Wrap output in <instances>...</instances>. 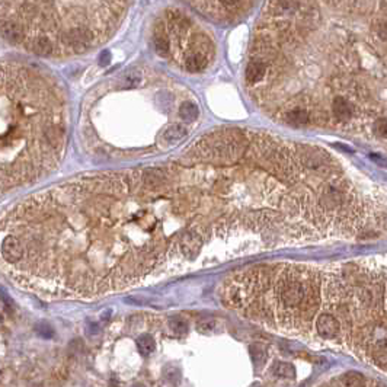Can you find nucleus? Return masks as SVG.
Here are the masks:
<instances>
[{
	"label": "nucleus",
	"instance_id": "obj_6",
	"mask_svg": "<svg viewBox=\"0 0 387 387\" xmlns=\"http://www.w3.org/2000/svg\"><path fill=\"white\" fill-rule=\"evenodd\" d=\"M266 73H268V65L265 64L262 60H259V59H254L246 67V73H245L246 83L249 86L258 85L259 82L263 80Z\"/></svg>",
	"mask_w": 387,
	"mask_h": 387
},
{
	"label": "nucleus",
	"instance_id": "obj_18",
	"mask_svg": "<svg viewBox=\"0 0 387 387\" xmlns=\"http://www.w3.org/2000/svg\"><path fill=\"white\" fill-rule=\"evenodd\" d=\"M108 63H109V53H107V51H105V53H102V54H101V64L105 65V64H108Z\"/></svg>",
	"mask_w": 387,
	"mask_h": 387
},
{
	"label": "nucleus",
	"instance_id": "obj_1",
	"mask_svg": "<svg viewBox=\"0 0 387 387\" xmlns=\"http://www.w3.org/2000/svg\"><path fill=\"white\" fill-rule=\"evenodd\" d=\"M67 141L57 85L26 65L0 64V196L53 172Z\"/></svg>",
	"mask_w": 387,
	"mask_h": 387
},
{
	"label": "nucleus",
	"instance_id": "obj_2",
	"mask_svg": "<svg viewBox=\"0 0 387 387\" xmlns=\"http://www.w3.org/2000/svg\"><path fill=\"white\" fill-rule=\"evenodd\" d=\"M316 332L322 339H338L342 336V324L333 312H322L316 316Z\"/></svg>",
	"mask_w": 387,
	"mask_h": 387
},
{
	"label": "nucleus",
	"instance_id": "obj_17",
	"mask_svg": "<svg viewBox=\"0 0 387 387\" xmlns=\"http://www.w3.org/2000/svg\"><path fill=\"white\" fill-rule=\"evenodd\" d=\"M376 129H377V132L385 138L386 137V132H387V129H386V120L385 118H382V120H379L377 121V126H376Z\"/></svg>",
	"mask_w": 387,
	"mask_h": 387
},
{
	"label": "nucleus",
	"instance_id": "obj_15",
	"mask_svg": "<svg viewBox=\"0 0 387 387\" xmlns=\"http://www.w3.org/2000/svg\"><path fill=\"white\" fill-rule=\"evenodd\" d=\"M169 326L175 333H185L188 330V322L182 318H173L169 322Z\"/></svg>",
	"mask_w": 387,
	"mask_h": 387
},
{
	"label": "nucleus",
	"instance_id": "obj_12",
	"mask_svg": "<svg viewBox=\"0 0 387 387\" xmlns=\"http://www.w3.org/2000/svg\"><path fill=\"white\" fill-rule=\"evenodd\" d=\"M272 373L280 379H294L296 377L294 367L288 364V363H275V366L272 368Z\"/></svg>",
	"mask_w": 387,
	"mask_h": 387
},
{
	"label": "nucleus",
	"instance_id": "obj_7",
	"mask_svg": "<svg viewBox=\"0 0 387 387\" xmlns=\"http://www.w3.org/2000/svg\"><path fill=\"white\" fill-rule=\"evenodd\" d=\"M208 54L202 53V51H191L190 54H187L185 57V68L191 73H198L202 71L207 65H208Z\"/></svg>",
	"mask_w": 387,
	"mask_h": 387
},
{
	"label": "nucleus",
	"instance_id": "obj_10",
	"mask_svg": "<svg viewBox=\"0 0 387 387\" xmlns=\"http://www.w3.org/2000/svg\"><path fill=\"white\" fill-rule=\"evenodd\" d=\"M137 348H138V351H140L143 355H150V354L154 352V349H156V342H154V339H153L151 335L144 333V335H141V336L137 339Z\"/></svg>",
	"mask_w": 387,
	"mask_h": 387
},
{
	"label": "nucleus",
	"instance_id": "obj_5",
	"mask_svg": "<svg viewBox=\"0 0 387 387\" xmlns=\"http://www.w3.org/2000/svg\"><path fill=\"white\" fill-rule=\"evenodd\" d=\"M332 114L338 121L348 123L354 117V105L344 96H335L332 101Z\"/></svg>",
	"mask_w": 387,
	"mask_h": 387
},
{
	"label": "nucleus",
	"instance_id": "obj_14",
	"mask_svg": "<svg viewBox=\"0 0 387 387\" xmlns=\"http://www.w3.org/2000/svg\"><path fill=\"white\" fill-rule=\"evenodd\" d=\"M342 385L345 386H366V377L360 373H348L342 379Z\"/></svg>",
	"mask_w": 387,
	"mask_h": 387
},
{
	"label": "nucleus",
	"instance_id": "obj_11",
	"mask_svg": "<svg viewBox=\"0 0 387 387\" xmlns=\"http://www.w3.org/2000/svg\"><path fill=\"white\" fill-rule=\"evenodd\" d=\"M179 117L187 121V123H191V121H195L196 117H198V108L194 102H184L181 108H179Z\"/></svg>",
	"mask_w": 387,
	"mask_h": 387
},
{
	"label": "nucleus",
	"instance_id": "obj_16",
	"mask_svg": "<svg viewBox=\"0 0 387 387\" xmlns=\"http://www.w3.org/2000/svg\"><path fill=\"white\" fill-rule=\"evenodd\" d=\"M215 327V322L211 321V319H205L202 322H198L196 324V329L201 330V332H208V330H213Z\"/></svg>",
	"mask_w": 387,
	"mask_h": 387
},
{
	"label": "nucleus",
	"instance_id": "obj_9",
	"mask_svg": "<svg viewBox=\"0 0 387 387\" xmlns=\"http://www.w3.org/2000/svg\"><path fill=\"white\" fill-rule=\"evenodd\" d=\"M187 129L181 124H172L162 132V140L166 144H175L187 135Z\"/></svg>",
	"mask_w": 387,
	"mask_h": 387
},
{
	"label": "nucleus",
	"instance_id": "obj_13",
	"mask_svg": "<svg viewBox=\"0 0 387 387\" xmlns=\"http://www.w3.org/2000/svg\"><path fill=\"white\" fill-rule=\"evenodd\" d=\"M154 48H156L157 54H160V56H163V57H168L169 50H171L169 40H168L163 34H157V35L154 37Z\"/></svg>",
	"mask_w": 387,
	"mask_h": 387
},
{
	"label": "nucleus",
	"instance_id": "obj_8",
	"mask_svg": "<svg viewBox=\"0 0 387 387\" xmlns=\"http://www.w3.org/2000/svg\"><path fill=\"white\" fill-rule=\"evenodd\" d=\"M284 120L293 126H306L310 121V114L304 108H293L285 112Z\"/></svg>",
	"mask_w": 387,
	"mask_h": 387
},
{
	"label": "nucleus",
	"instance_id": "obj_4",
	"mask_svg": "<svg viewBox=\"0 0 387 387\" xmlns=\"http://www.w3.org/2000/svg\"><path fill=\"white\" fill-rule=\"evenodd\" d=\"M23 45L26 50H29L31 53L41 56V57H50V56L57 54V45L54 43V40L47 34H37V35L28 37Z\"/></svg>",
	"mask_w": 387,
	"mask_h": 387
},
{
	"label": "nucleus",
	"instance_id": "obj_3",
	"mask_svg": "<svg viewBox=\"0 0 387 387\" xmlns=\"http://www.w3.org/2000/svg\"><path fill=\"white\" fill-rule=\"evenodd\" d=\"M0 37L9 44L19 45V44L25 43L28 34H26L25 25L18 19L0 16Z\"/></svg>",
	"mask_w": 387,
	"mask_h": 387
}]
</instances>
